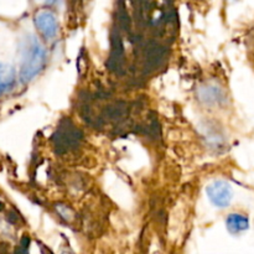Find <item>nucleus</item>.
<instances>
[{
	"label": "nucleus",
	"instance_id": "obj_5",
	"mask_svg": "<svg viewBox=\"0 0 254 254\" xmlns=\"http://www.w3.org/2000/svg\"><path fill=\"white\" fill-rule=\"evenodd\" d=\"M16 82V71L12 66L0 64V96L6 93Z\"/></svg>",
	"mask_w": 254,
	"mask_h": 254
},
{
	"label": "nucleus",
	"instance_id": "obj_7",
	"mask_svg": "<svg viewBox=\"0 0 254 254\" xmlns=\"http://www.w3.org/2000/svg\"><path fill=\"white\" fill-rule=\"evenodd\" d=\"M45 1H46L47 4H54V2L56 1V0H45Z\"/></svg>",
	"mask_w": 254,
	"mask_h": 254
},
{
	"label": "nucleus",
	"instance_id": "obj_1",
	"mask_svg": "<svg viewBox=\"0 0 254 254\" xmlns=\"http://www.w3.org/2000/svg\"><path fill=\"white\" fill-rule=\"evenodd\" d=\"M47 62V52L44 45L34 35L25 37L21 46L19 78L21 83H29L39 76Z\"/></svg>",
	"mask_w": 254,
	"mask_h": 254
},
{
	"label": "nucleus",
	"instance_id": "obj_2",
	"mask_svg": "<svg viewBox=\"0 0 254 254\" xmlns=\"http://www.w3.org/2000/svg\"><path fill=\"white\" fill-rule=\"evenodd\" d=\"M35 26L42 37L46 41H51L57 37L59 34V21H57L56 14L51 9H40L36 11L34 16Z\"/></svg>",
	"mask_w": 254,
	"mask_h": 254
},
{
	"label": "nucleus",
	"instance_id": "obj_4",
	"mask_svg": "<svg viewBox=\"0 0 254 254\" xmlns=\"http://www.w3.org/2000/svg\"><path fill=\"white\" fill-rule=\"evenodd\" d=\"M226 227L231 235H241L250 227V220L247 216L241 213H231L226 218Z\"/></svg>",
	"mask_w": 254,
	"mask_h": 254
},
{
	"label": "nucleus",
	"instance_id": "obj_6",
	"mask_svg": "<svg viewBox=\"0 0 254 254\" xmlns=\"http://www.w3.org/2000/svg\"><path fill=\"white\" fill-rule=\"evenodd\" d=\"M200 97L202 98V101L205 102V103H210V104L220 103L223 98L222 91H221L220 88H216V87L213 86H207L205 87V88L201 89Z\"/></svg>",
	"mask_w": 254,
	"mask_h": 254
},
{
	"label": "nucleus",
	"instance_id": "obj_3",
	"mask_svg": "<svg viewBox=\"0 0 254 254\" xmlns=\"http://www.w3.org/2000/svg\"><path fill=\"white\" fill-rule=\"evenodd\" d=\"M206 193L211 203L218 208L228 207L233 198L232 188L230 184L223 180H216L211 183L206 189Z\"/></svg>",
	"mask_w": 254,
	"mask_h": 254
}]
</instances>
